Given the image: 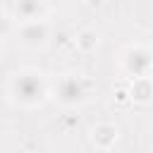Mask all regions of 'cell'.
I'll list each match as a JSON object with an SVG mask.
<instances>
[{
  "mask_svg": "<svg viewBox=\"0 0 153 153\" xmlns=\"http://www.w3.org/2000/svg\"><path fill=\"white\" fill-rule=\"evenodd\" d=\"M91 84L81 72H65L50 81V98L62 108H79L88 100Z\"/></svg>",
  "mask_w": 153,
  "mask_h": 153,
  "instance_id": "2",
  "label": "cell"
},
{
  "mask_svg": "<svg viewBox=\"0 0 153 153\" xmlns=\"http://www.w3.org/2000/svg\"><path fill=\"white\" fill-rule=\"evenodd\" d=\"M50 5L43 2V0H17V2H10L2 14L7 19H14L17 24L22 22H38V19H48L50 14Z\"/></svg>",
  "mask_w": 153,
  "mask_h": 153,
  "instance_id": "5",
  "label": "cell"
},
{
  "mask_svg": "<svg viewBox=\"0 0 153 153\" xmlns=\"http://www.w3.org/2000/svg\"><path fill=\"white\" fill-rule=\"evenodd\" d=\"M7 98L12 105L33 110L50 98V81L36 67H22L7 79Z\"/></svg>",
  "mask_w": 153,
  "mask_h": 153,
  "instance_id": "1",
  "label": "cell"
},
{
  "mask_svg": "<svg viewBox=\"0 0 153 153\" xmlns=\"http://www.w3.org/2000/svg\"><path fill=\"white\" fill-rule=\"evenodd\" d=\"M14 38L22 48L26 50H41L48 45L50 41V24L48 19H38V22H22L14 29Z\"/></svg>",
  "mask_w": 153,
  "mask_h": 153,
  "instance_id": "4",
  "label": "cell"
},
{
  "mask_svg": "<svg viewBox=\"0 0 153 153\" xmlns=\"http://www.w3.org/2000/svg\"><path fill=\"white\" fill-rule=\"evenodd\" d=\"M129 98H131V103L148 105V103H151V98H153L151 76H148V79H134V81H131V86H129Z\"/></svg>",
  "mask_w": 153,
  "mask_h": 153,
  "instance_id": "7",
  "label": "cell"
},
{
  "mask_svg": "<svg viewBox=\"0 0 153 153\" xmlns=\"http://www.w3.org/2000/svg\"><path fill=\"white\" fill-rule=\"evenodd\" d=\"M5 24H7V17L0 12V41H2V36H5Z\"/></svg>",
  "mask_w": 153,
  "mask_h": 153,
  "instance_id": "9",
  "label": "cell"
},
{
  "mask_svg": "<svg viewBox=\"0 0 153 153\" xmlns=\"http://www.w3.org/2000/svg\"><path fill=\"white\" fill-rule=\"evenodd\" d=\"M98 45V33L93 29H81L76 33V48L84 50V53H91L93 48Z\"/></svg>",
  "mask_w": 153,
  "mask_h": 153,
  "instance_id": "8",
  "label": "cell"
},
{
  "mask_svg": "<svg viewBox=\"0 0 153 153\" xmlns=\"http://www.w3.org/2000/svg\"><path fill=\"white\" fill-rule=\"evenodd\" d=\"M153 69V50L146 43H129L120 53V72L134 79H148Z\"/></svg>",
  "mask_w": 153,
  "mask_h": 153,
  "instance_id": "3",
  "label": "cell"
},
{
  "mask_svg": "<svg viewBox=\"0 0 153 153\" xmlns=\"http://www.w3.org/2000/svg\"><path fill=\"white\" fill-rule=\"evenodd\" d=\"M88 134H91V143L98 151H110L117 143V139H120V129L112 122H98V124L91 127Z\"/></svg>",
  "mask_w": 153,
  "mask_h": 153,
  "instance_id": "6",
  "label": "cell"
}]
</instances>
